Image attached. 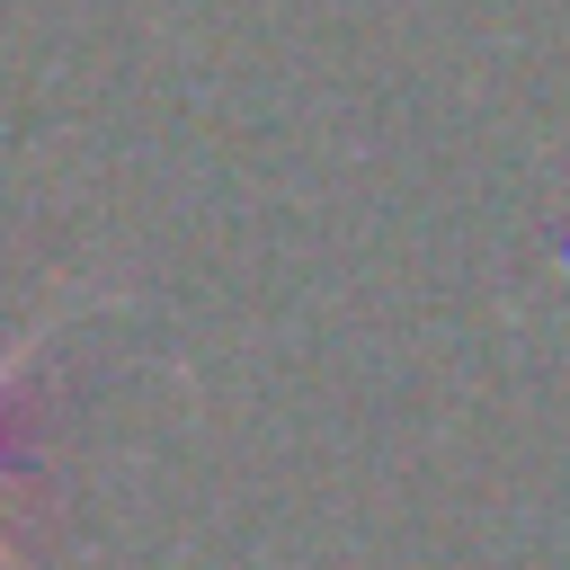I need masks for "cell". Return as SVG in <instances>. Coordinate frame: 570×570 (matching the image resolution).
Returning a JSON list of instances; mask_svg holds the SVG:
<instances>
[{"label": "cell", "instance_id": "6da1fadb", "mask_svg": "<svg viewBox=\"0 0 570 570\" xmlns=\"http://www.w3.org/2000/svg\"><path fill=\"white\" fill-rule=\"evenodd\" d=\"M9 374H18V365H0V383H9ZM0 570H18V552H9V534H0Z\"/></svg>", "mask_w": 570, "mask_h": 570}]
</instances>
